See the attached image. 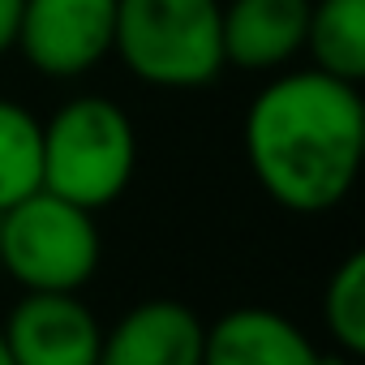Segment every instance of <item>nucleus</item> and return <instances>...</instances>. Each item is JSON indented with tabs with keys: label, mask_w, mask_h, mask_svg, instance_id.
<instances>
[{
	"label": "nucleus",
	"mask_w": 365,
	"mask_h": 365,
	"mask_svg": "<svg viewBox=\"0 0 365 365\" xmlns=\"http://www.w3.org/2000/svg\"><path fill=\"white\" fill-rule=\"evenodd\" d=\"M245 159L262 194L292 215L335 211L365 159V103L322 69L271 78L245 112Z\"/></svg>",
	"instance_id": "f257e3e1"
},
{
	"label": "nucleus",
	"mask_w": 365,
	"mask_h": 365,
	"mask_svg": "<svg viewBox=\"0 0 365 365\" xmlns=\"http://www.w3.org/2000/svg\"><path fill=\"white\" fill-rule=\"evenodd\" d=\"M133 163V120L108 95H78L39 125V190L91 215L129 190Z\"/></svg>",
	"instance_id": "f03ea898"
},
{
	"label": "nucleus",
	"mask_w": 365,
	"mask_h": 365,
	"mask_svg": "<svg viewBox=\"0 0 365 365\" xmlns=\"http://www.w3.org/2000/svg\"><path fill=\"white\" fill-rule=\"evenodd\" d=\"M112 52L146 86H211L224 73L220 0H116Z\"/></svg>",
	"instance_id": "7ed1b4c3"
},
{
	"label": "nucleus",
	"mask_w": 365,
	"mask_h": 365,
	"mask_svg": "<svg viewBox=\"0 0 365 365\" xmlns=\"http://www.w3.org/2000/svg\"><path fill=\"white\" fill-rule=\"evenodd\" d=\"M99 250L95 215L48 190L0 211V271L26 292H82Z\"/></svg>",
	"instance_id": "20e7f679"
},
{
	"label": "nucleus",
	"mask_w": 365,
	"mask_h": 365,
	"mask_svg": "<svg viewBox=\"0 0 365 365\" xmlns=\"http://www.w3.org/2000/svg\"><path fill=\"white\" fill-rule=\"evenodd\" d=\"M116 35V0H22L18 48L43 78H82Z\"/></svg>",
	"instance_id": "39448f33"
},
{
	"label": "nucleus",
	"mask_w": 365,
	"mask_h": 365,
	"mask_svg": "<svg viewBox=\"0 0 365 365\" xmlns=\"http://www.w3.org/2000/svg\"><path fill=\"white\" fill-rule=\"evenodd\" d=\"M0 335L14 365H99L103 344V327L78 292H26Z\"/></svg>",
	"instance_id": "423d86ee"
},
{
	"label": "nucleus",
	"mask_w": 365,
	"mask_h": 365,
	"mask_svg": "<svg viewBox=\"0 0 365 365\" xmlns=\"http://www.w3.org/2000/svg\"><path fill=\"white\" fill-rule=\"evenodd\" d=\"M202 365H344V352H322L279 309L241 305L207 327Z\"/></svg>",
	"instance_id": "0eeeda50"
},
{
	"label": "nucleus",
	"mask_w": 365,
	"mask_h": 365,
	"mask_svg": "<svg viewBox=\"0 0 365 365\" xmlns=\"http://www.w3.org/2000/svg\"><path fill=\"white\" fill-rule=\"evenodd\" d=\"M207 322L180 301L155 297L103 331L99 365H202Z\"/></svg>",
	"instance_id": "6e6552de"
},
{
	"label": "nucleus",
	"mask_w": 365,
	"mask_h": 365,
	"mask_svg": "<svg viewBox=\"0 0 365 365\" xmlns=\"http://www.w3.org/2000/svg\"><path fill=\"white\" fill-rule=\"evenodd\" d=\"M309 0H228L220 5L224 65L245 73L284 69L305 48Z\"/></svg>",
	"instance_id": "1a4fd4ad"
},
{
	"label": "nucleus",
	"mask_w": 365,
	"mask_h": 365,
	"mask_svg": "<svg viewBox=\"0 0 365 365\" xmlns=\"http://www.w3.org/2000/svg\"><path fill=\"white\" fill-rule=\"evenodd\" d=\"M305 52L314 69L361 86L365 78V0H309Z\"/></svg>",
	"instance_id": "9d476101"
},
{
	"label": "nucleus",
	"mask_w": 365,
	"mask_h": 365,
	"mask_svg": "<svg viewBox=\"0 0 365 365\" xmlns=\"http://www.w3.org/2000/svg\"><path fill=\"white\" fill-rule=\"evenodd\" d=\"M39 190V120L0 99V211Z\"/></svg>",
	"instance_id": "9b49d317"
},
{
	"label": "nucleus",
	"mask_w": 365,
	"mask_h": 365,
	"mask_svg": "<svg viewBox=\"0 0 365 365\" xmlns=\"http://www.w3.org/2000/svg\"><path fill=\"white\" fill-rule=\"evenodd\" d=\"M322 322L335 339V352H365V254H348L322 292Z\"/></svg>",
	"instance_id": "f8f14e48"
},
{
	"label": "nucleus",
	"mask_w": 365,
	"mask_h": 365,
	"mask_svg": "<svg viewBox=\"0 0 365 365\" xmlns=\"http://www.w3.org/2000/svg\"><path fill=\"white\" fill-rule=\"evenodd\" d=\"M18 26H22V0H0V56L18 48Z\"/></svg>",
	"instance_id": "ddd939ff"
},
{
	"label": "nucleus",
	"mask_w": 365,
	"mask_h": 365,
	"mask_svg": "<svg viewBox=\"0 0 365 365\" xmlns=\"http://www.w3.org/2000/svg\"><path fill=\"white\" fill-rule=\"evenodd\" d=\"M0 365H14L9 361V348H5V335H0Z\"/></svg>",
	"instance_id": "4468645a"
}]
</instances>
